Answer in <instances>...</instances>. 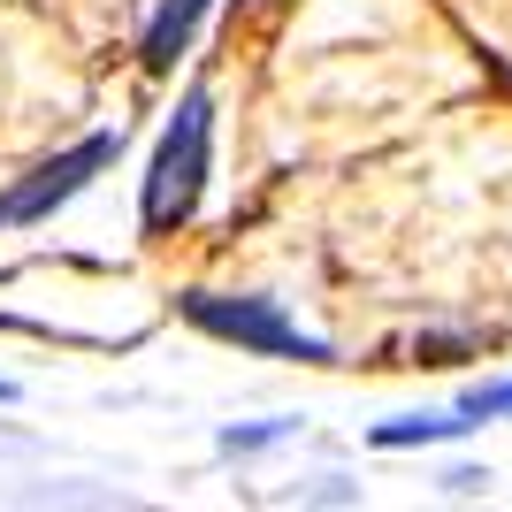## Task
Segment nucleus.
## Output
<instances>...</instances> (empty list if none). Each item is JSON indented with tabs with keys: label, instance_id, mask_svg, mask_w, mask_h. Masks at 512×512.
<instances>
[{
	"label": "nucleus",
	"instance_id": "4",
	"mask_svg": "<svg viewBox=\"0 0 512 512\" xmlns=\"http://www.w3.org/2000/svg\"><path fill=\"white\" fill-rule=\"evenodd\" d=\"M214 0H161V16L146 23V46H138V54H146V69H169L176 54H184V46H192V31H199V16H207Z\"/></svg>",
	"mask_w": 512,
	"mask_h": 512
},
{
	"label": "nucleus",
	"instance_id": "3",
	"mask_svg": "<svg viewBox=\"0 0 512 512\" xmlns=\"http://www.w3.org/2000/svg\"><path fill=\"white\" fill-rule=\"evenodd\" d=\"M115 153H123V130H100V138H85V146H69L62 161L31 169V176L16 184V192L0 199V222H46V214L62 207V199H77V192H85V184L107 169V161H115Z\"/></svg>",
	"mask_w": 512,
	"mask_h": 512
},
{
	"label": "nucleus",
	"instance_id": "5",
	"mask_svg": "<svg viewBox=\"0 0 512 512\" xmlns=\"http://www.w3.org/2000/svg\"><path fill=\"white\" fill-rule=\"evenodd\" d=\"M467 436L459 413H398V421H375V451H413V444H451Z\"/></svg>",
	"mask_w": 512,
	"mask_h": 512
},
{
	"label": "nucleus",
	"instance_id": "2",
	"mask_svg": "<svg viewBox=\"0 0 512 512\" xmlns=\"http://www.w3.org/2000/svg\"><path fill=\"white\" fill-rule=\"evenodd\" d=\"M184 321H199L207 337H230L245 352H276V360H329V344L306 337L276 299H230V291H184Z\"/></svg>",
	"mask_w": 512,
	"mask_h": 512
},
{
	"label": "nucleus",
	"instance_id": "1",
	"mask_svg": "<svg viewBox=\"0 0 512 512\" xmlns=\"http://www.w3.org/2000/svg\"><path fill=\"white\" fill-rule=\"evenodd\" d=\"M207 146H214V100L207 92H184L169 130H161V146H153V161H146V199H138V214H146L153 237H176L192 222L199 192H207Z\"/></svg>",
	"mask_w": 512,
	"mask_h": 512
},
{
	"label": "nucleus",
	"instance_id": "7",
	"mask_svg": "<svg viewBox=\"0 0 512 512\" xmlns=\"http://www.w3.org/2000/svg\"><path fill=\"white\" fill-rule=\"evenodd\" d=\"M0 406H8V383H0Z\"/></svg>",
	"mask_w": 512,
	"mask_h": 512
},
{
	"label": "nucleus",
	"instance_id": "6",
	"mask_svg": "<svg viewBox=\"0 0 512 512\" xmlns=\"http://www.w3.org/2000/svg\"><path fill=\"white\" fill-rule=\"evenodd\" d=\"M505 413H512V375H505V383H474L467 398H459V421H467V428L505 421Z\"/></svg>",
	"mask_w": 512,
	"mask_h": 512
}]
</instances>
